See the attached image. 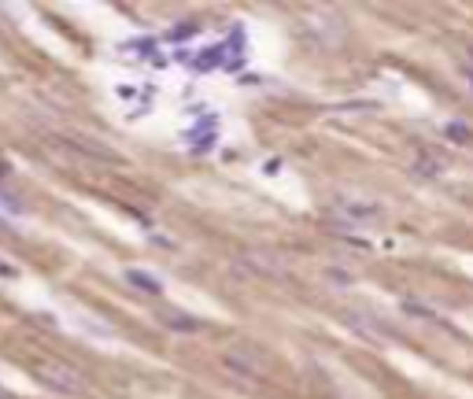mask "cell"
<instances>
[{"label":"cell","instance_id":"6da1fadb","mask_svg":"<svg viewBox=\"0 0 473 399\" xmlns=\"http://www.w3.org/2000/svg\"><path fill=\"white\" fill-rule=\"evenodd\" d=\"M236 266L244 270V274H252V277H270V281H285L292 270H288V259L278 252H241L236 255Z\"/></svg>","mask_w":473,"mask_h":399},{"label":"cell","instance_id":"7a4b0ae2","mask_svg":"<svg viewBox=\"0 0 473 399\" xmlns=\"http://www.w3.org/2000/svg\"><path fill=\"white\" fill-rule=\"evenodd\" d=\"M333 218L344 226H355V229H366V226H377L385 218V208L374 200H355V196H344L333 203Z\"/></svg>","mask_w":473,"mask_h":399},{"label":"cell","instance_id":"3957f363","mask_svg":"<svg viewBox=\"0 0 473 399\" xmlns=\"http://www.w3.org/2000/svg\"><path fill=\"white\" fill-rule=\"evenodd\" d=\"M45 389L59 392V396H85V377L78 373L74 366H63V363H45L37 370Z\"/></svg>","mask_w":473,"mask_h":399},{"label":"cell","instance_id":"277c9868","mask_svg":"<svg viewBox=\"0 0 473 399\" xmlns=\"http://www.w3.org/2000/svg\"><path fill=\"white\" fill-rule=\"evenodd\" d=\"M307 30L314 37V45L333 48V45H340V37H344V22H340L337 15H311L307 19Z\"/></svg>","mask_w":473,"mask_h":399},{"label":"cell","instance_id":"5b68a950","mask_svg":"<svg viewBox=\"0 0 473 399\" xmlns=\"http://www.w3.org/2000/svg\"><path fill=\"white\" fill-rule=\"evenodd\" d=\"M222 366H226L233 377H248V381L262 377V358H255L252 351H226L222 355Z\"/></svg>","mask_w":473,"mask_h":399},{"label":"cell","instance_id":"8992f818","mask_svg":"<svg viewBox=\"0 0 473 399\" xmlns=\"http://www.w3.org/2000/svg\"><path fill=\"white\" fill-rule=\"evenodd\" d=\"M126 285L137 289V292H148V296H160L163 292V281L148 274V270H126Z\"/></svg>","mask_w":473,"mask_h":399},{"label":"cell","instance_id":"52a82bcc","mask_svg":"<svg viewBox=\"0 0 473 399\" xmlns=\"http://www.w3.org/2000/svg\"><path fill=\"white\" fill-rule=\"evenodd\" d=\"M160 321L167 329H174V333H204L207 326L200 318H189V314H181V311H170V314H160Z\"/></svg>","mask_w":473,"mask_h":399},{"label":"cell","instance_id":"ba28073f","mask_svg":"<svg viewBox=\"0 0 473 399\" xmlns=\"http://www.w3.org/2000/svg\"><path fill=\"white\" fill-rule=\"evenodd\" d=\"M444 137L451 140V145H473V126L470 122H463V119H448L444 122Z\"/></svg>","mask_w":473,"mask_h":399},{"label":"cell","instance_id":"9c48e42d","mask_svg":"<svg viewBox=\"0 0 473 399\" xmlns=\"http://www.w3.org/2000/svg\"><path fill=\"white\" fill-rule=\"evenodd\" d=\"M348 326H351V329H359L362 337H374V340L385 337V326H377V321H374V318H366L362 311H348Z\"/></svg>","mask_w":473,"mask_h":399},{"label":"cell","instance_id":"30bf717a","mask_svg":"<svg viewBox=\"0 0 473 399\" xmlns=\"http://www.w3.org/2000/svg\"><path fill=\"white\" fill-rule=\"evenodd\" d=\"M414 171H418V174H425V177H437V174L444 171V163H440L437 156H418Z\"/></svg>","mask_w":473,"mask_h":399},{"label":"cell","instance_id":"8fae6325","mask_svg":"<svg viewBox=\"0 0 473 399\" xmlns=\"http://www.w3.org/2000/svg\"><path fill=\"white\" fill-rule=\"evenodd\" d=\"M325 281H333L337 289H348V285H351V274H348V270H337V266H330V270H325Z\"/></svg>","mask_w":473,"mask_h":399},{"label":"cell","instance_id":"7c38bea8","mask_svg":"<svg viewBox=\"0 0 473 399\" xmlns=\"http://www.w3.org/2000/svg\"><path fill=\"white\" fill-rule=\"evenodd\" d=\"M218 59H222V48L215 45L211 52H200V59H196V67H218Z\"/></svg>","mask_w":473,"mask_h":399},{"label":"cell","instance_id":"4fadbf2b","mask_svg":"<svg viewBox=\"0 0 473 399\" xmlns=\"http://www.w3.org/2000/svg\"><path fill=\"white\" fill-rule=\"evenodd\" d=\"M19 274V270L15 266H8V263H0V277H15Z\"/></svg>","mask_w":473,"mask_h":399},{"label":"cell","instance_id":"5bb4252c","mask_svg":"<svg viewBox=\"0 0 473 399\" xmlns=\"http://www.w3.org/2000/svg\"><path fill=\"white\" fill-rule=\"evenodd\" d=\"M262 171H267V174H278V171H281V159H270L267 166H262Z\"/></svg>","mask_w":473,"mask_h":399},{"label":"cell","instance_id":"9a60e30c","mask_svg":"<svg viewBox=\"0 0 473 399\" xmlns=\"http://www.w3.org/2000/svg\"><path fill=\"white\" fill-rule=\"evenodd\" d=\"M466 82H470V89H473V71L466 67Z\"/></svg>","mask_w":473,"mask_h":399},{"label":"cell","instance_id":"2e32d148","mask_svg":"<svg viewBox=\"0 0 473 399\" xmlns=\"http://www.w3.org/2000/svg\"><path fill=\"white\" fill-rule=\"evenodd\" d=\"M0 177H8V163H0Z\"/></svg>","mask_w":473,"mask_h":399},{"label":"cell","instance_id":"e0dca14e","mask_svg":"<svg viewBox=\"0 0 473 399\" xmlns=\"http://www.w3.org/2000/svg\"><path fill=\"white\" fill-rule=\"evenodd\" d=\"M470 71H473V48H470Z\"/></svg>","mask_w":473,"mask_h":399}]
</instances>
